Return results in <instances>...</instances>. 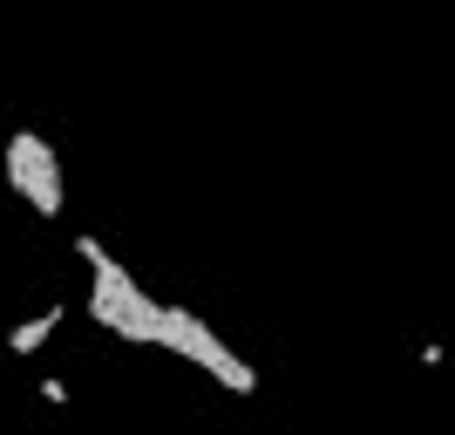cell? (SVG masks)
Instances as JSON below:
<instances>
[{
	"instance_id": "obj_1",
	"label": "cell",
	"mask_w": 455,
	"mask_h": 435,
	"mask_svg": "<svg viewBox=\"0 0 455 435\" xmlns=\"http://www.w3.org/2000/svg\"><path fill=\"white\" fill-rule=\"evenodd\" d=\"M156 347L184 354L190 367H204V375L218 381V388H231V395H251V388H259V375H251L245 360L231 354V347L218 341V334H211L190 306H156Z\"/></svg>"
},
{
	"instance_id": "obj_2",
	"label": "cell",
	"mask_w": 455,
	"mask_h": 435,
	"mask_svg": "<svg viewBox=\"0 0 455 435\" xmlns=\"http://www.w3.org/2000/svg\"><path fill=\"white\" fill-rule=\"evenodd\" d=\"M7 184H14L41 218H61V157H55L48 136H35V130L7 136Z\"/></svg>"
},
{
	"instance_id": "obj_3",
	"label": "cell",
	"mask_w": 455,
	"mask_h": 435,
	"mask_svg": "<svg viewBox=\"0 0 455 435\" xmlns=\"http://www.w3.org/2000/svg\"><path fill=\"white\" fill-rule=\"evenodd\" d=\"M55 326H61V306H48V313H35V320H20V326H14V334H7V347H14V354H35V347L48 341Z\"/></svg>"
}]
</instances>
